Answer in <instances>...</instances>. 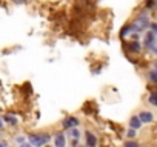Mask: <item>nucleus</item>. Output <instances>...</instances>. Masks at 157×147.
I'll use <instances>...</instances> for the list:
<instances>
[{
    "label": "nucleus",
    "mask_w": 157,
    "mask_h": 147,
    "mask_svg": "<svg viewBox=\"0 0 157 147\" xmlns=\"http://www.w3.org/2000/svg\"><path fill=\"white\" fill-rule=\"evenodd\" d=\"M5 121H6V123H10V124H13V126H16V124H17V120H16L13 115H5Z\"/></svg>",
    "instance_id": "obj_12"
},
{
    "label": "nucleus",
    "mask_w": 157,
    "mask_h": 147,
    "mask_svg": "<svg viewBox=\"0 0 157 147\" xmlns=\"http://www.w3.org/2000/svg\"><path fill=\"white\" fill-rule=\"evenodd\" d=\"M125 147H139V144H137L136 141H128V142L125 144Z\"/></svg>",
    "instance_id": "obj_17"
},
{
    "label": "nucleus",
    "mask_w": 157,
    "mask_h": 147,
    "mask_svg": "<svg viewBox=\"0 0 157 147\" xmlns=\"http://www.w3.org/2000/svg\"><path fill=\"white\" fill-rule=\"evenodd\" d=\"M154 69H155V70H157V61H155V64H154Z\"/></svg>",
    "instance_id": "obj_22"
},
{
    "label": "nucleus",
    "mask_w": 157,
    "mask_h": 147,
    "mask_svg": "<svg viewBox=\"0 0 157 147\" xmlns=\"http://www.w3.org/2000/svg\"><path fill=\"white\" fill-rule=\"evenodd\" d=\"M85 139H86V147H96V145H97V138H96V135H94V133L86 132Z\"/></svg>",
    "instance_id": "obj_6"
},
{
    "label": "nucleus",
    "mask_w": 157,
    "mask_h": 147,
    "mask_svg": "<svg viewBox=\"0 0 157 147\" xmlns=\"http://www.w3.org/2000/svg\"><path fill=\"white\" fill-rule=\"evenodd\" d=\"M157 3V0H146V3H145V8L148 9V8H152L154 5Z\"/></svg>",
    "instance_id": "obj_15"
},
{
    "label": "nucleus",
    "mask_w": 157,
    "mask_h": 147,
    "mask_svg": "<svg viewBox=\"0 0 157 147\" xmlns=\"http://www.w3.org/2000/svg\"><path fill=\"white\" fill-rule=\"evenodd\" d=\"M0 147H5V144H3V142H0Z\"/></svg>",
    "instance_id": "obj_23"
},
{
    "label": "nucleus",
    "mask_w": 157,
    "mask_h": 147,
    "mask_svg": "<svg viewBox=\"0 0 157 147\" xmlns=\"http://www.w3.org/2000/svg\"><path fill=\"white\" fill-rule=\"evenodd\" d=\"M149 103H151L152 106H157V94H151V97H149Z\"/></svg>",
    "instance_id": "obj_14"
},
{
    "label": "nucleus",
    "mask_w": 157,
    "mask_h": 147,
    "mask_svg": "<svg viewBox=\"0 0 157 147\" xmlns=\"http://www.w3.org/2000/svg\"><path fill=\"white\" fill-rule=\"evenodd\" d=\"M54 142H56V147H65L66 145V141H65L63 133H57V136L54 138Z\"/></svg>",
    "instance_id": "obj_8"
},
{
    "label": "nucleus",
    "mask_w": 157,
    "mask_h": 147,
    "mask_svg": "<svg viewBox=\"0 0 157 147\" xmlns=\"http://www.w3.org/2000/svg\"><path fill=\"white\" fill-rule=\"evenodd\" d=\"M49 141V135L48 133H33L29 135V144L33 147H42Z\"/></svg>",
    "instance_id": "obj_2"
},
{
    "label": "nucleus",
    "mask_w": 157,
    "mask_h": 147,
    "mask_svg": "<svg viewBox=\"0 0 157 147\" xmlns=\"http://www.w3.org/2000/svg\"><path fill=\"white\" fill-rule=\"evenodd\" d=\"M139 118H140L142 123H151V121L154 120V115H152L151 112H148V110H143V112H140Z\"/></svg>",
    "instance_id": "obj_7"
},
{
    "label": "nucleus",
    "mask_w": 157,
    "mask_h": 147,
    "mask_svg": "<svg viewBox=\"0 0 157 147\" xmlns=\"http://www.w3.org/2000/svg\"><path fill=\"white\" fill-rule=\"evenodd\" d=\"M125 48H126L129 52H132V54H139V52L142 51V45L139 43V40H131V41H128V43L125 45Z\"/></svg>",
    "instance_id": "obj_4"
},
{
    "label": "nucleus",
    "mask_w": 157,
    "mask_h": 147,
    "mask_svg": "<svg viewBox=\"0 0 157 147\" xmlns=\"http://www.w3.org/2000/svg\"><path fill=\"white\" fill-rule=\"evenodd\" d=\"M149 25H151V23H149V17H148V14H146V13H142V14H139V16L136 17L134 23L131 25V26H132V32L145 31Z\"/></svg>",
    "instance_id": "obj_1"
},
{
    "label": "nucleus",
    "mask_w": 157,
    "mask_h": 147,
    "mask_svg": "<svg viewBox=\"0 0 157 147\" xmlns=\"http://www.w3.org/2000/svg\"><path fill=\"white\" fill-rule=\"evenodd\" d=\"M71 136H72L74 139H77L78 136H80V132H78L75 127H72V129H71Z\"/></svg>",
    "instance_id": "obj_13"
},
{
    "label": "nucleus",
    "mask_w": 157,
    "mask_h": 147,
    "mask_svg": "<svg viewBox=\"0 0 157 147\" xmlns=\"http://www.w3.org/2000/svg\"><path fill=\"white\" fill-rule=\"evenodd\" d=\"M78 126V120L75 117H68L63 120V127L65 129H72V127H77Z\"/></svg>",
    "instance_id": "obj_5"
},
{
    "label": "nucleus",
    "mask_w": 157,
    "mask_h": 147,
    "mask_svg": "<svg viewBox=\"0 0 157 147\" xmlns=\"http://www.w3.org/2000/svg\"><path fill=\"white\" fill-rule=\"evenodd\" d=\"M3 127V123H2V120H0V129H2Z\"/></svg>",
    "instance_id": "obj_21"
},
{
    "label": "nucleus",
    "mask_w": 157,
    "mask_h": 147,
    "mask_svg": "<svg viewBox=\"0 0 157 147\" xmlns=\"http://www.w3.org/2000/svg\"><path fill=\"white\" fill-rule=\"evenodd\" d=\"M148 78H149V81H151V83L157 84V70H155V69H152V70H149V72H148Z\"/></svg>",
    "instance_id": "obj_11"
},
{
    "label": "nucleus",
    "mask_w": 157,
    "mask_h": 147,
    "mask_svg": "<svg viewBox=\"0 0 157 147\" xmlns=\"http://www.w3.org/2000/svg\"><path fill=\"white\" fill-rule=\"evenodd\" d=\"M20 147H33V145H31V144H25V142H23V144H20Z\"/></svg>",
    "instance_id": "obj_19"
},
{
    "label": "nucleus",
    "mask_w": 157,
    "mask_h": 147,
    "mask_svg": "<svg viewBox=\"0 0 157 147\" xmlns=\"http://www.w3.org/2000/svg\"><path fill=\"white\" fill-rule=\"evenodd\" d=\"M129 126H131V129H140V126H142V121H140V118L139 117H132L131 120H129Z\"/></svg>",
    "instance_id": "obj_9"
},
{
    "label": "nucleus",
    "mask_w": 157,
    "mask_h": 147,
    "mask_svg": "<svg viewBox=\"0 0 157 147\" xmlns=\"http://www.w3.org/2000/svg\"><path fill=\"white\" fill-rule=\"evenodd\" d=\"M128 34H129V35L132 34V26H131V25H125V26L120 29V37H122V38H125Z\"/></svg>",
    "instance_id": "obj_10"
},
{
    "label": "nucleus",
    "mask_w": 157,
    "mask_h": 147,
    "mask_svg": "<svg viewBox=\"0 0 157 147\" xmlns=\"http://www.w3.org/2000/svg\"><path fill=\"white\" fill-rule=\"evenodd\" d=\"M17 3H22V2H26V0H16Z\"/></svg>",
    "instance_id": "obj_20"
},
{
    "label": "nucleus",
    "mask_w": 157,
    "mask_h": 147,
    "mask_svg": "<svg viewBox=\"0 0 157 147\" xmlns=\"http://www.w3.org/2000/svg\"><path fill=\"white\" fill-rule=\"evenodd\" d=\"M155 41H157V37H155V34H154L152 31H148V32L145 34V48L152 51V48L155 46Z\"/></svg>",
    "instance_id": "obj_3"
},
{
    "label": "nucleus",
    "mask_w": 157,
    "mask_h": 147,
    "mask_svg": "<svg viewBox=\"0 0 157 147\" xmlns=\"http://www.w3.org/2000/svg\"><path fill=\"white\" fill-rule=\"evenodd\" d=\"M149 28H151V31H152V32L155 34V37H157V23H151Z\"/></svg>",
    "instance_id": "obj_18"
},
{
    "label": "nucleus",
    "mask_w": 157,
    "mask_h": 147,
    "mask_svg": "<svg viewBox=\"0 0 157 147\" xmlns=\"http://www.w3.org/2000/svg\"><path fill=\"white\" fill-rule=\"evenodd\" d=\"M126 136H128V138H134V136H136V129H129L128 133H126Z\"/></svg>",
    "instance_id": "obj_16"
}]
</instances>
